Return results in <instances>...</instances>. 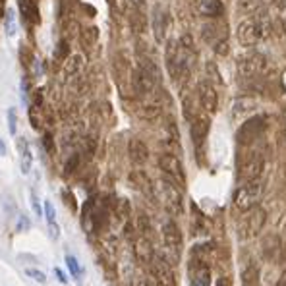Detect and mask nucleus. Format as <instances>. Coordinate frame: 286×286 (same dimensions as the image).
Masks as SVG:
<instances>
[{
	"mask_svg": "<svg viewBox=\"0 0 286 286\" xmlns=\"http://www.w3.org/2000/svg\"><path fill=\"white\" fill-rule=\"evenodd\" d=\"M162 205L166 207V211L174 213V215H180L182 209H184V199H182V190L178 188V184H174L172 180L168 178H160L155 186Z\"/></svg>",
	"mask_w": 286,
	"mask_h": 286,
	"instance_id": "1",
	"label": "nucleus"
},
{
	"mask_svg": "<svg viewBox=\"0 0 286 286\" xmlns=\"http://www.w3.org/2000/svg\"><path fill=\"white\" fill-rule=\"evenodd\" d=\"M261 190H263V186H261L259 180L244 182V184L234 191V197H232L234 207H236L238 211H242V213L252 211V209L257 205L259 197H261Z\"/></svg>",
	"mask_w": 286,
	"mask_h": 286,
	"instance_id": "2",
	"label": "nucleus"
},
{
	"mask_svg": "<svg viewBox=\"0 0 286 286\" xmlns=\"http://www.w3.org/2000/svg\"><path fill=\"white\" fill-rule=\"evenodd\" d=\"M265 221H267V213H265V209L255 207V209L248 211L246 219H244V221L240 222V226H238V236H240L242 240H246V242L252 240V238H255V236L263 230Z\"/></svg>",
	"mask_w": 286,
	"mask_h": 286,
	"instance_id": "3",
	"label": "nucleus"
},
{
	"mask_svg": "<svg viewBox=\"0 0 286 286\" xmlns=\"http://www.w3.org/2000/svg\"><path fill=\"white\" fill-rule=\"evenodd\" d=\"M267 70H269L267 58L263 54H257V52L248 54L238 62V74L246 79H254L257 76H263V74H267Z\"/></svg>",
	"mask_w": 286,
	"mask_h": 286,
	"instance_id": "4",
	"label": "nucleus"
},
{
	"mask_svg": "<svg viewBox=\"0 0 286 286\" xmlns=\"http://www.w3.org/2000/svg\"><path fill=\"white\" fill-rule=\"evenodd\" d=\"M238 43L242 47H255L263 37V25L257 19H244L236 29Z\"/></svg>",
	"mask_w": 286,
	"mask_h": 286,
	"instance_id": "5",
	"label": "nucleus"
},
{
	"mask_svg": "<svg viewBox=\"0 0 286 286\" xmlns=\"http://www.w3.org/2000/svg\"><path fill=\"white\" fill-rule=\"evenodd\" d=\"M159 166H160V170L164 172V176H166L168 180H172L174 184L184 186V182H186V172H184L182 160H180L176 155H170V153L160 155V157H159Z\"/></svg>",
	"mask_w": 286,
	"mask_h": 286,
	"instance_id": "6",
	"label": "nucleus"
},
{
	"mask_svg": "<svg viewBox=\"0 0 286 286\" xmlns=\"http://www.w3.org/2000/svg\"><path fill=\"white\" fill-rule=\"evenodd\" d=\"M263 168H265V159L261 153H250L242 166H240V174H242V180L244 182H254V180H259L261 174H263Z\"/></svg>",
	"mask_w": 286,
	"mask_h": 286,
	"instance_id": "7",
	"label": "nucleus"
},
{
	"mask_svg": "<svg viewBox=\"0 0 286 286\" xmlns=\"http://www.w3.org/2000/svg\"><path fill=\"white\" fill-rule=\"evenodd\" d=\"M162 244L170 255H174V261L180 257V248H182V232L174 221H166L162 224Z\"/></svg>",
	"mask_w": 286,
	"mask_h": 286,
	"instance_id": "8",
	"label": "nucleus"
},
{
	"mask_svg": "<svg viewBox=\"0 0 286 286\" xmlns=\"http://www.w3.org/2000/svg\"><path fill=\"white\" fill-rule=\"evenodd\" d=\"M263 130H265V118L263 116H252V118H248L240 126V130H238V142L252 143L255 138L261 136Z\"/></svg>",
	"mask_w": 286,
	"mask_h": 286,
	"instance_id": "9",
	"label": "nucleus"
},
{
	"mask_svg": "<svg viewBox=\"0 0 286 286\" xmlns=\"http://www.w3.org/2000/svg\"><path fill=\"white\" fill-rule=\"evenodd\" d=\"M197 97H199V105L203 111H207L209 114L217 112V107H219V95H217V89L211 81H199L197 85Z\"/></svg>",
	"mask_w": 286,
	"mask_h": 286,
	"instance_id": "10",
	"label": "nucleus"
},
{
	"mask_svg": "<svg viewBox=\"0 0 286 286\" xmlns=\"http://www.w3.org/2000/svg\"><path fill=\"white\" fill-rule=\"evenodd\" d=\"M257 109V101L255 99H250V97H242V99H236L234 105H232V116L236 120L240 118H248L250 114H254Z\"/></svg>",
	"mask_w": 286,
	"mask_h": 286,
	"instance_id": "11",
	"label": "nucleus"
},
{
	"mask_svg": "<svg viewBox=\"0 0 286 286\" xmlns=\"http://www.w3.org/2000/svg\"><path fill=\"white\" fill-rule=\"evenodd\" d=\"M43 209H45V221H47V230H48V234H50V238H52V240H58V238H60V226H58V219H56V209H54L52 201H50V199H47V201H45V205H43Z\"/></svg>",
	"mask_w": 286,
	"mask_h": 286,
	"instance_id": "12",
	"label": "nucleus"
},
{
	"mask_svg": "<svg viewBox=\"0 0 286 286\" xmlns=\"http://www.w3.org/2000/svg\"><path fill=\"white\" fill-rule=\"evenodd\" d=\"M17 145V151H19V168L23 174H29L31 172V166H33V153H31V147L25 138H17L16 140Z\"/></svg>",
	"mask_w": 286,
	"mask_h": 286,
	"instance_id": "13",
	"label": "nucleus"
},
{
	"mask_svg": "<svg viewBox=\"0 0 286 286\" xmlns=\"http://www.w3.org/2000/svg\"><path fill=\"white\" fill-rule=\"evenodd\" d=\"M128 155H130V159H132L134 164H145L147 159H149V149H147V145L142 140L134 138V140H130V143H128Z\"/></svg>",
	"mask_w": 286,
	"mask_h": 286,
	"instance_id": "14",
	"label": "nucleus"
},
{
	"mask_svg": "<svg viewBox=\"0 0 286 286\" xmlns=\"http://www.w3.org/2000/svg\"><path fill=\"white\" fill-rule=\"evenodd\" d=\"M191 286H211V269L207 263L197 261L191 265Z\"/></svg>",
	"mask_w": 286,
	"mask_h": 286,
	"instance_id": "15",
	"label": "nucleus"
},
{
	"mask_svg": "<svg viewBox=\"0 0 286 286\" xmlns=\"http://www.w3.org/2000/svg\"><path fill=\"white\" fill-rule=\"evenodd\" d=\"M209 132V120L207 118H195L191 124V140L195 143V147H201Z\"/></svg>",
	"mask_w": 286,
	"mask_h": 286,
	"instance_id": "16",
	"label": "nucleus"
},
{
	"mask_svg": "<svg viewBox=\"0 0 286 286\" xmlns=\"http://www.w3.org/2000/svg\"><path fill=\"white\" fill-rule=\"evenodd\" d=\"M17 8H19V14L23 16V19L27 23L39 21V10H37V4L33 0H17Z\"/></svg>",
	"mask_w": 286,
	"mask_h": 286,
	"instance_id": "17",
	"label": "nucleus"
},
{
	"mask_svg": "<svg viewBox=\"0 0 286 286\" xmlns=\"http://www.w3.org/2000/svg\"><path fill=\"white\" fill-rule=\"evenodd\" d=\"M224 12V4L221 0H201L199 4V14L207 17H219Z\"/></svg>",
	"mask_w": 286,
	"mask_h": 286,
	"instance_id": "18",
	"label": "nucleus"
},
{
	"mask_svg": "<svg viewBox=\"0 0 286 286\" xmlns=\"http://www.w3.org/2000/svg\"><path fill=\"white\" fill-rule=\"evenodd\" d=\"M153 29H155V37H157V41H162V39H164V33H166V14L160 12V8L155 10Z\"/></svg>",
	"mask_w": 286,
	"mask_h": 286,
	"instance_id": "19",
	"label": "nucleus"
},
{
	"mask_svg": "<svg viewBox=\"0 0 286 286\" xmlns=\"http://www.w3.org/2000/svg\"><path fill=\"white\" fill-rule=\"evenodd\" d=\"M81 66H83V56L81 54H72L68 60H66V64H64V74L70 78V76H76L79 70H81Z\"/></svg>",
	"mask_w": 286,
	"mask_h": 286,
	"instance_id": "20",
	"label": "nucleus"
},
{
	"mask_svg": "<svg viewBox=\"0 0 286 286\" xmlns=\"http://www.w3.org/2000/svg\"><path fill=\"white\" fill-rule=\"evenodd\" d=\"M257 275H259V269L255 263H250L244 273H242V285L244 286H257Z\"/></svg>",
	"mask_w": 286,
	"mask_h": 286,
	"instance_id": "21",
	"label": "nucleus"
},
{
	"mask_svg": "<svg viewBox=\"0 0 286 286\" xmlns=\"http://www.w3.org/2000/svg\"><path fill=\"white\" fill-rule=\"evenodd\" d=\"M4 29L8 37H14L17 33V19H16V10L8 8L6 10V19H4Z\"/></svg>",
	"mask_w": 286,
	"mask_h": 286,
	"instance_id": "22",
	"label": "nucleus"
},
{
	"mask_svg": "<svg viewBox=\"0 0 286 286\" xmlns=\"http://www.w3.org/2000/svg\"><path fill=\"white\" fill-rule=\"evenodd\" d=\"M23 273H25V277H27V279L35 281L37 285H45V283H47V275H45L43 271H39L37 267H27Z\"/></svg>",
	"mask_w": 286,
	"mask_h": 286,
	"instance_id": "23",
	"label": "nucleus"
},
{
	"mask_svg": "<svg viewBox=\"0 0 286 286\" xmlns=\"http://www.w3.org/2000/svg\"><path fill=\"white\" fill-rule=\"evenodd\" d=\"M259 8V0H238V10L242 14H254Z\"/></svg>",
	"mask_w": 286,
	"mask_h": 286,
	"instance_id": "24",
	"label": "nucleus"
},
{
	"mask_svg": "<svg viewBox=\"0 0 286 286\" xmlns=\"http://www.w3.org/2000/svg\"><path fill=\"white\" fill-rule=\"evenodd\" d=\"M78 164H79V155H78V153H74V155H72V157L64 162V176H72V174L76 172Z\"/></svg>",
	"mask_w": 286,
	"mask_h": 286,
	"instance_id": "25",
	"label": "nucleus"
},
{
	"mask_svg": "<svg viewBox=\"0 0 286 286\" xmlns=\"http://www.w3.org/2000/svg\"><path fill=\"white\" fill-rule=\"evenodd\" d=\"M66 265H68V269H70V273H72L74 279H79L81 277V265L78 263V259L74 255H66Z\"/></svg>",
	"mask_w": 286,
	"mask_h": 286,
	"instance_id": "26",
	"label": "nucleus"
},
{
	"mask_svg": "<svg viewBox=\"0 0 286 286\" xmlns=\"http://www.w3.org/2000/svg\"><path fill=\"white\" fill-rule=\"evenodd\" d=\"M6 114H8V130H10V134L16 138V132H17V112H16L14 107H10Z\"/></svg>",
	"mask_w": 286,
	"mask_h": 286,
	"instance_id": "27",
	"label": "nucleus"
},
{
	"mask_svg": "<svg viewBox=\"0 0 286 286\" xmlns=\"http://www.w3.org/2000/svg\"><path fill=\"white\" fill-rule=\"evenodd\" d=\"M215 52H217V54H221V56H222V54H226V52H228V41H226V39L217 41V43H215Z\"/></svg>",
	"mask_w": 286,
	"mask_h": 286,
	"instance_id": "28",
	"label": "nucleus"
},
{
	"mask_svg": "<svg viewBox=\"0 0 286 286\" xmlns=\"http://www.w3.org/2000/svg\"><path fill=\"white\" fill-rule=\"evenodd\" d=\"M43 147L48 153H54V142H52V134H45L43 136Z\"/></svg>",
	"mask_w": 286,
	"mask_h": 286,
	"instance_id": "29",
	"label": "nucleus"
},
{
	"mask_svg": "<svg viewBox=\"0 0 286 286\" xmlns=\"http://www.w3.org/2000/svg\"><path fill=\"white\" fill-rule=\"evenodd\" d=\"M33 107L35 109H41L43 107V89H37L33 93Z\"/></svg>",
	"mask_w": 286,
	"mask_h": 286,
	"instance_id": "30",
	"label": "nucleus"
},
{
	"mask_svg": "<svg viewBox=\"0 0 286 286\" xmlns=\"http://www.w3.org/2000/svg\"><path fill=\"white\" fill-rule=\"evenodd\" d=\"M83 39L87 41V43H93L95 39H97V29L93 27V29H85V33H83Z\"/></svg>",
	"mask_w": 286,
	"mask_h": 286,
	"instance_id": "31",
	"label": "nucleus"
},
{
	"mask_svg": "<svg viewBox=\"0 0 286 286\" xmlns=\"http://www.w3.org/2000/svg\"><path fill=\"white\" fill-rule=\"evenodd\" d=\"M66 52H68V45H66V41L58 43V48H56V58H64V56H66Z\"/></svg>",
	"mask_w": 286,
	"mask_h": 286,
	"instance_id": "32",
	"label": "nucleus"
},
{
	"mask_svg": "<svg viewBox=\"0 0 286 286\" xmlns=\"http://www.w3.org/2000/svg\"><path fill=\"white\" fill-rule=\"evenodd\" d=\"M54 275H56L58 283H62V285H68V277H66V273H64L60 267H54Z\"/></svg>",
	"mask_w": 286,
	"mask_h": 286,
	"instance_id": "33",
	"label": "nucleus"
},
{
	"mask_svg": "<svg viewBox=\"0 0 286 286\" xmlns=\"http://www.w3.org/2000/svg\"><path fill=\"white\" fill-rule=\"evenodd\" d=\"M29 201H31V205H33V211H35V215H41V205H39V201H37L35 193H31V195H29Z\"/></svg>",
	"mask_w": 286,
	"mask_h": 286,
	"instance_id": "34",
	"label": "nucleus"
},
{
	"mask_svg": "<svg viewBox=\"0 0 286 286\" xmlns=\"http://www.w3.org/2000/svg\"><path fill=\"white\" fill-rule=\"evenodd\" d=\"M6 153H8V147H6V142L0 136V157H6Z\"/></svg>",
	"mask_w": 286,
	"mask_h": 286,
	"instance_id": "35",
	"label": "nucleus"
},
{
	"mask_svg": "<svg viewBox=\"0 0 286 286\" xmlns=\"http://www.w3.org/2000/svg\"><path fill=\"white\" fill-rule=\"evenodd\" d=\"M21 97H23V103H27V83H25V79L21 81Z\"/></svg>",
	"mask_w": 286,
	"mask_h": 286,
	"instance_id": "36",
	"label": "nucleus"
},
{
	"mask_svg": "<svg viewBox=\"0 0 286 286\" xmlns=\"http://www.w3.org/2000/svg\"><path fill=\"white\" fill-rule=\"evenodd\" d=\"M19 222H21V224L17 226V230H25V228H27V219H23V217H21V219H19Z\"/></svg>",
	"mask_w": 286,
	"mask_h": 286,
	"instance_id": "37",
	"label": "nucleus"
},
{
	"mask_svg": "<svg viewBox=\"0 0 286 286\" xmlns=\"http://www.w3.org/2000/svg\"><path fill=\"white\" fill-rule=\"evenodd\" d=\"M277 286H286V271L283 273V277L279 279V283H277Z\"/></svg>",
	"mask_w": 286,
	"mask_h": 286,
	"instance_id": "38",
	"label": "nucleus"
},
{
	"mask_svg": "<svg viewBox=\"0 0 286 286\" xmlns=\"http://www.w3.org/2000/svg\"><path fill=\"white\" fill-rule=\"evenodd\" d=\"M132 2H136V4H142L143 0H132Z\"/></svg>",
	"mask_w": 286,
	"mask_h": 286,
	"instance_id": "39",
	"label": "nucleus"
}]
</instances>
